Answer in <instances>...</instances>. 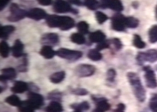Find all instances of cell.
<instances>
[{"label":"cell","mask_w":157,"mask_h":112,"mask_svg":"<svg viewBox=\"0 0 157 112\" xmlns=\"http://www.w3.org/2000/svg\"><path fill=\"white\" fill-rule=\"evenodd\" d=\"M77 29L79 33L82 34H86L88 33L89 25L86 22H79L77 24Z\"/></svg>","instance_id":"obj_32"},{"label":"cell","mask_w":157,"mask_h":112,"mask_svg":"<svg viewBox=\"0 0 157 112\" xmlns=\"http://www.w3.org/2000/svg\"><path fill=\"white\" fill-rule=\"evenodd\" d=\"M87 57L94 61H98L102 58V54L96 49L90 50L87 53Z\"/></svg>","instance_id":"obj_24"},{"label":"cell","mask_w":157,"mask_h":112,"mask_svg":"<svg viewBox=\"0 0 157 112\" xmlns=\"http://www.w3.org/2000/svg\"><path fill=\"white\" fill-rule=\"evenodd\" d=\"M132 42H133V45L136 48L139 49L144 48L146 46L145 43L142 40L140 36L138 34H135L134 35Z\"/></svg>","instance_id":"obj_30"},{"label":"cell","mask_w":157,"mask_h":112,"mask_svg":"<svg viewBox=\"0 0 157 112\" xmlns=\"http://www.w3.org/2000/svg\"><path fill=\"white\" fill-rule=\"evenodd\" d=\"M126 17L120 14H116L111 18V28L117 31H124L125 30Z\"/></svg>","instance_id":"obj_9"},{"label":"cell","mask_w":157,"mask_h":112,"mask_svg":"<svg viewBox=\"0 0 157 112\" xmlns=\"http://www.w3.org/2000/svg\"><path fill=\"white\" fill-rule=\"evenodd\" d=\"M10 15L7 18L10 22H16L20 21L27 16L28 12L24 10L21 9L16 3L11 4L10 9Z\"/></svg>","instance_id":"obj_5"},{"label":"cell","mask_w":157,"mask_h":112,"mask_svg":"<svg viewBox=\"0 0 157 112\" xmlns=\"http://www.w3.org/2000/svg\"><path fill=\"white\" fill-rule=\"evenodd\" d=\"M110 42L111 43L113 44V46L115 47V48L117 50H121L123 48L122 42H121L119 38H113Z\"/></svg>","instance_id":"obj_37"},{"label":"cell","mask_w":157,"mask_h":112,"mask_svg":"<svg viewBox=\"0 0 157 112\" xmlns=\"http://www.w3.org/2000/svg\"><path fill=\"white\" fill-rule=\"evenodd\" d=\"M27 16L30 19L38 21L46 18L47 15L44 10L40 8H34L28 11Z\"/></svg>","instance_id":"obj_12"},{"label":"cell","mask_w":157,"mask_h":112,"mask_svg":"<svg viewBox=\"0 0 157 112\" xmlns=\"http://www.w3.org/2000/svg\"><path fill=\"white\" fill-rule=\"evenodd\" d=\"M96 69L94 66L87 64H82L78 66L75 69V75L79 78L89 77L94 75Z\"/></svg>","instance_id":"obj_8"},{"label":"cell","mask_w":157,"mask_h":112,"mask_svg":"<svg viewBox=\"0 0 157 112\" xmlns=\"http://www.w3.org/2000/svg\"><path fill=\"white\" fill-rule=\"evenodd\" d=\"M155 17L157 20V5L155 7Z\"/></svg>","instance_id":"obj_44"},{"label":"cell","mask_w":157,"mask_h":112,"mask_svg":"<svg viewBox=\"0 0 157 112\" xmlns=\"http://www.w3.org/2000/svg\"><path fill=\"white\" fill-rule=\"evenodd\" d=\"M71 107L72 109H75L76 111H83V110H87L90 109V104L86 102H83L81 103H75L73 104L71 106Z\"/></svg>","instance_id":"obj_26"},{"label":"cell","mask_w":157,"mask_h":112,"mask_svg":"<svg viewBox=\"0 0 157 112\" xmlns=\"http://www.w3.org/2000/svg\"><path fill=\"white\" fill-rule=\"evenodd\" d=\"M72 93L76 95H79V96L86 95L88 93V91L83 88H77L75 89H73L72 91Z\"/></svg>","instance_id":"obj_38"},{"label":"cell","mask_w":157,"mask_h":112,"mask_svg":"<svg viewBox=\"0 0 157 112\" xmlns=\"http://www.w3.org/2000/svg\"><path fill=\"white\" fill-rule=\"evenodd\" d=\"M144 72V78L145 83L147 87L151 89H155L157 87V79L154 70L151 67L147 66L143 67Z\"/></svg>","instance_id":"obj_7"},{"label":"cell","mask_w":157,"mask_h":112,"mask_svg":"<svg viewBox=\"0 0 157 112\" xmlns=\"http://www.w3.org/2000/svg\"><path fill=\"white\" fill-rule=\"evenodd\" d=\"M155 69H156V70L157 71V65L156 66V67H155Z\"/></svg>","instance_id":"obj_45"},{"label":"cell","mask_w":157,"mask_h":112,"mask_svg":"<svg viewBox=\"0 0 157 112\" xmlns=\"http://www.w3.org/2000/svg\"><path fill=\"white\" fill-rule=\"evenodd\" d=\"M37 1L42 6H49L52 3V0H37Z\"/></svg>","instance_id":"obj_41"},{"label":"cell","mask_w":157,"mask_h":112,"mask_svg":"<svg viewBox=\"0 0 157 112\" xmlns=\"http://www.w3.org/2000/svg\"><path fill=\"white\" fill-rule=\"evenodd\" d=\"M15 28L12 25H6L1 26L0 28V37L3 39H7L10 35L15 31Z\"/></svg>","instance_id":"obj_19"},{"label":"cell","mask_w":157,"mask_h":112,"mask_svg":"<svg viewBox=\"0 0 157 112\" xmlns=\"http://www.w3.org/2000/svg\"><path fill=\"white\" fill-rule=\"evenodd\" d=\"M5 102L11 106L20 107L22 105V102L20 99L19 97L15 95H12L7 97L5 99Z\"/></svg>","instance_id":"obj_23"},{"label":"cell","mask_w":157,"mask_h":112,"mask_svg":"<svg viewBox=\"0 0 157 112\" xmlns=\"http://www.w3.org/2000/svg\"><path fill=\"white\" fill-rule=\"evenodd\" d=\"M80 112V111H76V110H75V112Z\"/></svg>","instance_id":"obj_46"},{"label":"cell","mask_w":157,"mask_h":112,"mask_svg":"<svg viewBox=\"0 0 157 112\" xmlns=\"http://www.w3.org/2000/svg\"><path fill=\"white\" fill-rule=\"evenodd\" d=\"M0 52L3 58H7L9 56L10 47L6 42L2 41L0 44Z\"/></svg>","instance_id":"obj_31"},{"label":"cell","mask_w":157,"mask_h":112,"mask_svg":"<svg viewBox=\"0 0 157 112\" xmlns=\"http://www.w3.org/2000/svg\"><path fill=\"white\" fill-rule=\"evenodd\" d=\"M95 16H96V19L97 20L98 23L100 24H102L105 22H106L108 19L107 16L101 11L96 12Z\"/></svg>","instance_id":"obj_34"},{"label":"cell","mask_w":157,"mask_h":112,"mask_svg":"<svg viewBox=\"0 0 157 112\" xmlns=\"http://www.w3.org/2000/svg\"><path fill=\"white\" fill-rule=\"evenodd\" d=\"M40 53L44 58L47 59H51L56 54V52L54 51L50 46H44L41 48Z\"/></svg>","instance_id":"obj_20"},{"label":"cell","mask_w":157,"mask_h":112,"mask_svg":"<svg viewBox=\"0 0 157 112\" xmlns=\"http://www.w3.org/2000/svg\"><path fill=\"white\" fill-rule=\"evenodd\" d=\"M43 43L56 45L59 42V36L56 33H47L41 38Z\"/></svg>","instance_id":"obj_16"},{"label":"cell","mask_w":157,"mask_h":112,"mask_svg":"<svg viewBox=\"0 0 157 112\" xmlns=\"http://www.w3.org/2000/svg\"><path fill=\"white\" fill-rule=\"evenodd\" d=\"M46 23L50 28H58L62 30H68L75 26V20L66 16L47 15Z\"/></svg>","instance_id":"obj_1"},{"label":"cell","mask_w":157,"mask_h":112,"mask_svg":"<svg viewBox=\"0 0 157 112\" xmlns=\"http://www.w3.org/2000/svg\"><path fill=\"white\" fill-rule=\"evenodd\" d=\"M125 24L126 28L134 29L138 26L139 25V21L138 19L133 16L126 17Z\"/></svg>","instance_id":"obj_25"},{"label":"cell","mask_w":157,"mask_h":112,"mask_svg":"<svg viewBox=\"0 0 157 112\" xmlns=\"http://www.w3.org/2000/svg\"><path fill=\"white\" fill-rule=\"evenodd\" d=\"M10 0H0V10L2 11L9 3Z\"/></svg>","instance_id":"obj_42"},{"label":"cell","mask_w":157,"mask_h":112,"mask_svg":"<svg viewBox=\"0 0 157 112\" xmlns=\"http://www.w3.org/2000/svg\"><path fill=\"white\" fill-rule=\"evenodd\" d=\"M69 2L72 3L73 5H75L77 6H81L82 5L81 0H68Z\"/></svg>","instance_id":"obj_43"},{"label":"cell","mask_w":157,"mask_h":112,"mask_svg":"<svg viewBox=\"0 0 157 112\" xmlns=\"http://www.w3.org/2000/svg\"><path fill=\"white\" fill-rule=\"evenodd\" d=\"M125 105L123 103H120L117 106V108L114 110L113 112H125Z\"/></svg>","instance_id":"obj_40"},{"label":"cell","mask_w":157,"mask_h":112,"mask_svg":"<svg viewBox=\"0 0 157 112\" xmlns=\"http://www.w3.org/2000/svg\"><path fill=\"white\" fill-rule=\"evenodd\" d=\"M83 5L91 10H96L101 7L100 3L97 0H84Z\"/></svg>","instance_id":"obj_29"},{"label":"cell","mask_w":157,"mask_h":112,"mask_svg":"<svg viewBox=\"0 0 157 112\" xmlns=\"http://www.w3.org/2000/svg\"><path fill=\"white\" fill-rule=\"evenodd\" d=\"M149 41L151 43L157 42V25L152 26L148 32Z\"/></svg>","instance_id":"obj_27"},{"label":"cell","mask_w":157,"mask_h":112,"mask_svg":"<svg viewBox=\"0 0 157 112\" xmlns=\"http://www.w3.org/2000/svg\"><path fill=\"white\" fill-rule=\"evenodd\" d=\"M92 98L96 105V108L92 112H106L110 109L111 105L108 103L106 98L96 97H92Z\"/></svg>","instance_id":"obj_11"},{"label":"cell","mask_w":157,"mask_h":112,"mask_svg":"<svg viewBox=\"0 0 157 112\" xmlns=\"http://www.w3.org/2000/svg\"><path fill=\"white\" fill-rule=\"evenodd\" d=\"M56 54L60 58L69 61H75L81 58L82 53L81 51L69 50L67 48H60L56 52Z\"/></svg>","instance_id":"obj_6"},{"label":"cell","mask_w":157,"mask_h":112,"mask_svg":"<svg viewBox=\"0 0 157 112\" xmlns=\"http://www.w3.org/2000/svg\"><path fill=\"white\" fill-rule=\"evenodd\" d=\"M149 108L152 112H157V94H154L151 96L149 102Z\"/></svg>","instance_id":"obj_33"},{"label":"cell","mask_w":157,"mask_h":112,"mask_svg":"<svg viewBox=\"0 0 157 112\" xmlns=\"http://www.w3.org/2000/svg\"><path fill=\"white\" fill-rule=\"evenodd\" d=\"M16 72L13 68H6L2 69V74L1 75V81L6 82L7 80H13L16 78Z\"/></svg>","instance_id":"obj_15"},{"label":"cell","mask_w":157,"mask_h":112,"mask_svg":"<svg viewBox=\"0 0 157 112\" xmlns=\"http://www.w3.org/2000/svg\"><path fill=\"white\" fill-rule=\"evenodd\" d=\"M109 8L115 11L121 12L124 10L123 3L120 0H107L103 9Z\"/></svg>","instance_id":"obj_13"},{"label":"cell","mask_w":157,"mask_h":112,"mask_svg":"<svg viewBox=\"0 0 157 112\" xmlns=\"http://www.w3.org/2000/svg\"><path fill=\"white\" fill-rule=\"evenodd\" d=\"M66 73L64 71L57 72L50 76V80L54 84H59L64 79Z\"/></svg>","instance_id":"obj_22"},{"label":"cell","mask_w":157,"mask_h":112,"mask_svg":"<svg viewBox=\"0 0 157 112\" xmlns=\"http://www.w3.org/2000/svg\"><path fill=\"white\" fill-rule=\"evenodd\" d=\"M116 72L114 69H110L107 71L106 74V78L107 80L111 82H113L115 80L116 78Z\"/></svg>","instance_id":"obj_35"},{"label":"cell","mask_w":157,"mask_h":112,"mask_svg":"<svg viewBox=\"0 0 157 112\" xmlns=\"http://www.w3.org/2000/svg\"><path fill=\"white\" fill-rule=\"evenodd\" d=\"M23 102L33 109H37L43 105L44 98L39 94L31 91L28 94V100Z\"/></svg>","instance_id":"obj_3"},{"label":"cell","mask_w":157,"mask_h":112,"mask_svg":"<svg viewBox=\"0 0 157 112\" xmlns=\"http://www.w3.org/2000/svg\"><path fill=\"white\" fill-rule=\"evenodd\" d=\"M111 42L109 41H104L102 42H101L100 43H98L97 46H96V50H105L109 48L110 46Z\"/></svg>","instance_id":"obj_36"},{"label":"cell","mask_w":157,"mask_h":112,"mask_svg":"<svg viewBox=\"0 0 157 112\" xmlns=\"http://www.w3.org/2000/svg\"><path fill=\"white\" fill-rule=\"evenodd\" d=\"M106 35L101 30L94 31L91 33L89 35V40L92 43H100L105 41Z\"/></svg>","instance_id":"obj_18"},{"label":"cell","mask_w":157,"mask_h":112,"mask_svg":"<svg viewBox=\"0 0 157 112\" xmlns=\"http://www.w3.org/2000/svg\"><path fill=\"white\" fill-rule=\"evenodd\" d=\"M127 78L136 99L140 103L144 102L146 99V92L138 74L130 72L127 74Z\"/></svg>","instance_id":"obj_2"},{"label":"cell","mask_w":157,"mask_h":112,"mask_svg":"<svg viewBox=\"0 0 157 112\" xmlns=\"http://www.w3.org/2000/svg\"><path fill=\"white\" fill-rule=\"evenodd\" d=\"M28 89V84L21 81H16L13 84V86L11 87L12 92L16 94L23 93Z\"/></svg>","instance_id":"obj_17"},{"label":"cell","mask_w":157,"mask_h":112,"mask_svg":"<svg viewBox=\"0 0 157 112\" xmlns=\"http://www.w3.org/2000/svg\"><path fill=\"white\" fill-rule=\"evenodd\" d=\"M24 46L22 42L19 39H17L12 47L13 56L15 58H19L24 56L25 54L24 53Z\"/></svg>","instance_id":"obj_14"},{"label":"cell","mask_w":157,"mask_h":112,"mask_svg":"<svg viewBox=\"0 0 157 112\" xmlns=\"http://www.w3.org/2000/svg\"><path fill=\"white\" fill-rule=\"evenodd\" d=\"M71 41L77 44H83L86 42V39L83 35L81 33H73L71 36Z\"/></svg>","instance_id":"obj_28"},{"label":"cell","mask_w":157,"mask_h":112,"mask_svg":"<svg viewBox=\"0 0 157 112\" xmlns=\"http://www.w3.org/2000/svg\"><path fill=\"white\" fill-rule=\"evenodd\" d=\"M63 110L62 106L57 101L51 102L45 108L46 112H62Z\"/></svg>","instance_id":"obj_21"},{"label":"cell","mask_w":157,"mask_h":112,"mask_svg":"<svg viewBox=\"0 0 157 112\" xmlns=\"http://www.w3.org/2000/svg\"><path fill=\"white\" fill-rule=\"evenodd\" d=\"M136 59L140 64L144 62H155L157 61V50L151 49L145 52H139Z\"/></svg>","instance_id":"obj_4"},{"label":"cell","mask_w":157,"mask_h":112,"mask_svg":"<svg viewBox=\"0 0 157 112\" xmlns=\"http://www.w3.org/2000/svg\"><path fill=\"white\" fill-rule=\"evenodd\" d=\"M53 10L55 12L58 13H66L72 12L77 14L78 11L73 9L70 4L64 0H57L53 4Z\"/></svg>","instance_id":"obj_10"},{"label":"cell","mask_w":157,"mask_h":112,"mask_svg":"<svg viewBox=\"0 0 157 112\" xmlns=\"http://www.w3.org/2000/svg\"><path fill=\"white\" fill-rule=\"evenodd\" d=\"M61 93L59 92H56V93H51L49 94V98L50 99H57L59 100L61 98Z\"/></svg>","instance_id":"obj_39"}]
</instances>
